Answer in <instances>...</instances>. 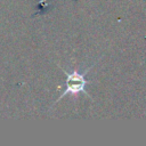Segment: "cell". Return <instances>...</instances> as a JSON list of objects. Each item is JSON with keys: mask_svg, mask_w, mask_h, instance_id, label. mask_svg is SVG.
Segmentation results:
<instances>
[{"mask_svg": "<svg viewBox=\"0 0 146 146\" xmlns=\"http://www.w3.org/2000/svg\"><path fill=\"white\" fill-rule=\"evenodd\" d=\"M95 64H92L90 67H88L87 70H84V72H79L78 70H74L73 72L71 73H67L64 71L65 75H66V81H65V89L64 91L59 95V97L57 98V102H59L63 97H65L66 95H72V96H76L79 95L80 92H83L84 95L89 96L88 92L86 91V86L89 83V81L86 79V75L87 73L91 70V67L94 66Z\"/></svg>", "mask_w": 146, "mask_h": 146, "instance_id": "cell-1", "label": "cell"}]
</instances>
